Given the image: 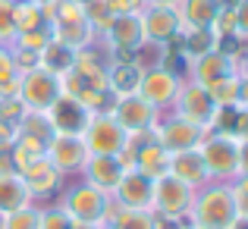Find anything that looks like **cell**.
Segmentation results:
<instances>
[{
    "instance_id": "obj_1",
    "label": "cell",
    "mask_w": 248,
    "mask_h": 229,
    "mask_svg": "<svg viewBox=\"0 0 248 229\" xmlns=\"http://www.w3.org/2000/svg\"><path fill=\"white\" fill-rule=\"evenodd\" d=\"M236 220V201H232L230 182H207L195 192L188 223L198 229H230Z\"/></svg>"
},
{
    "instance_id": "obj_2",
    "label": "cell",
    "mask_w": 248,
    "mask_h": 229,
    "mask_svg": "<svg viewBox=\"0 0 248 229\" xmlns=\"http://www.w3.org/2000/svg\"><path fill=\"white\" fill-rule=\"evenodd\" d=\"M201 160L207 167L211 182H232L239 176V141L226 132L217 129H207L204 141L198 145Z\"/></svg>"
},
{
    "instance_id": "obj_3",
    "label": "cell",
    "mask_w": 248,
    "mask_h": 229,
    "mask_svg": "<svg viewBox=\"0 0 248 229\" xmlns=\"http://www.w3.org/2000/svg\"><path fill=\"white\" fill-rule=\"evenodd\" d=\"M79 138H82V145L88 148L91 157H120L132 145V138L123 132L120 122L110 113H91Z\"/></svg>"
},
{
    "instance_id": "obj_4",
    "label": "cell",
    "mask_w": 248,
    "mask_h": 229,
    "mask_svg": "<svg viewBox=\"0 0 248 229\" xmlns=\"http://www.w3.org/2000/svg\"><path fill=\"white\" fill-rule=\"evenodd\" d=\"M110 116L120 122V129L129 138H145V135H151V129L157 126L160 110H154L151 104L139 94H126V97H116L113 101Z\"/></svg>"
},
{
    "instance_id": "obj_5",
    "label": "cell",
    "mask_w": 248,
    "mask_h": 229,
    "mask_svg": "<svg viewBox=\"0 0 248 229\" xmlns=\"http://www.w3.org/2000/svg\"><path fill=\"white\" fill-rule=\"evenodd\" d=\"M179 88H182V76L157 63V66H145V69H141L139 91H135V94L145 97L154 110H164V107H173V104H176Z\"/></svg>"
},
{
    "instance_id": "obj_6",
    "label": "cell",
    "mask_w": 248,
    "mask_h": 229,
    "mask_svg": "<svg viewBox=\"0 0 248 229\" xmlns=\"http://www.w3.org/2000/svg\"><path fill=\"white\" fill-rule=\"evenodd\" d=\"M60 207L73 220H79V223H104L107 207H110V195L101 192V188H94L91 182H79V185H73L66 192V198H63Z\"/></svg>"
},
{
    "instance_id": "obj_7",
    "label": "cell",
    "mask_w": 248,
    "mask_h": 229,
    "mask_svg": "<svg viewBox=\"0 0 248 229\" xmlns=\"http://www.w3.org/2000/svg\"><path fill=\"white\" fill-rule=\"evenodd\" d=\"M207 129L195 126V122L182 120V116H164L157 120V126L151 129V138L157 141L160 148H167L170 154H179V151H192L204 141Z\"/></svg>"
},
{
    "instance_id": "obj_8",
    "label": "cell",
    "mask_w": 248,
    "mask_h": 229,
    "mask_svg": "<svg viewBox=\"0 0 248 229\" xmlns=\"http://www.w3.org/2000/svg\"><path fill=\"white\" fill-rule=\"evenodd\" d=\"M195 201V188H188L186 182L173 179V176H164V179L154 182V198H151V211L164 220H179L188 217Z\"/></svg>"
},
{
    "instance_id": "obj_9",
    "label": "cell",
    "mask_w": 248,
    "mask_h": 229,
    "mask_svg": "<svg viewBox=\"0 0 248 229\" xmlns=\"http://www.w3.org/2000/svg\"><path fill=\"white\" fill-rule=\"evenodd\" d=\"M173 107H176V116H182V120L195 122V126H201V129H211L214 120H217V104H214L211 91L201 88V85H195L192 78L182 82Z\"/></svg>"
},
{
    "instance_id": "obj_10",
    "label": "cell",
    "mask_w": 248,
    "mask_h": 229,
    "mask_svg": "<svg viewBox=\"0 0 248 229\" xmlns=\"http://www.w3.org/2000/svg\"><path fill=\"white\" fill-rule=\"evenodd\" d=\"M141 16V29H145V41L148 44H157V47H164V44L176 41L182 31V22H179V13H176V6H164V3H145L139 10Z\"/></svg>"
},
{
    "instance_id": "obj_11",
    "label": "cell",
    "mask_w": 248,
    "mask_h": 229,
    "mask_svg": "<svg viewBox=\"0 0 248 229\" xmlns=\"http://www.w3.org/2000/svg\"><path fill=\"white\" fill-rule=\"evenodd\" d=\"M60 97V78L47 69H31V73H22V82H19V101L25 104V110H41L47 113V107Z\"/></svg>"
},
{
    "instance_id": "obj_12",
    "label": "cell",
    "mask_w": 248,
    "mask_h": 229,
    "mask_svg": "<svg viewBox=\"0 0 248 229\" xmlns=\"http://www.w3.org/2000/svg\"><path fill=\"white\" fill-rule=\"evenodd\" d=\"M101 41H107L110 54H139L145 47V29H141L139 13H123L113 16V22L107 25V31L101 35Z\"/></svg>"
},
{
    "instance_id": "obj_13",
    "label": "cell",
    "mask_w": 248,
    "mask_h": 229,
    "mask_svg": "<svg viewBox=\"0 0 248 229\" xmlns=\"http://www.w3.org/2000/svg\"><path fill=\"white\" fill-rule=\"evenodd\" d=\"M88 148L82 145L79 135H54L47 141V160L57 167V173L66 179L69 173H82V167L88 163Z\"/></svg>"
},
{
    "instance_id": "obj_14",
    "label": "cell",
    "mask_w": 248,
    "mask_h": 229,
    "mask_svg": "<svg viewBox=\"0 0 248 229\" xmlns=\"http://www.w3.org/2000/svg\"><path fill=\"white\" fill-rule=\"evenodd\" d=\"M110 198L126 211H151V198H154V182L148 176H141L139 169H126L120 179V185L113 188Z\"/></svg>"
},
{
    "instance_id": "obj_15",
    "label": "cell",
    "mask_w": 248,
    "mask_h": 229,
    "mask_svg": "<svg viewBox=\"0 0 248 229\" xmlns=\"http://www.w3.org/2000/svg\"><path fill=\"white\" fill-rule=\"evenodd\" d=\"M88 116H91V110L85 104L73 101V97H66V94H60L47 107V122L54 129V135H82Z\"/></svg>"
},
{
    "instance_id": "obj_16",
    "label": "cell",
    "mask_w": 248,
    "mask_h": 229,
    "mask_svg": "<svg viewBox=\"0 0 248 229\" xmlns=\"http://www.w3.org/2000/svg\"><path fill=\"white\" fill-rule=\"evenodd\" d=\"M19 179L25 182V188H29L31 201H38V198H50V195L60 192V185H63V176L57 173V167L47 160V154L38 157V160H31L29 167L19 173Z\"/></svg>"
},
{
    "instance_id": "obj_17",
    "label": "cell",
    "mask_w": 248,
    "mask_h": 229,
    "mask_svg": "<svg viewBox=\"0 0 248 229\" xmlns=\"http://www.w3.org/2000/svg\"><path fill=\"white\" fill-rule=\"evenodd\" d=\"M236 73V60H232L230 54H223V50H207V54L195 57L192 60V82L201 85V88H211V85H217L220 78L232 76Z\"/></svg>"
},
{
    "instance_id": "obj_18",
    "label": "cell",
    "mask_w": 248,
    "mask_h": 229,
    "mask_svg": "<svg viewBox=\"0 0 248 229\" xmlns=\"http://www.w3.org/2000/svg\"><path fill=\"white\" fill-rule=\"evenodd\" d=\"M123 173H126V163L120 157H88V163L82 167L85 182H91L94 188H101L107 195H113V188L120 185Z\"/></svg>"
},
{
    "instance_id": "obj_19",
    "label": "cell",
    "mask_w": 248,
    "mask_h": 229,
    "mask_svg": "<svg viewBox=\"0 0 248 229\" xmlns=\"http://www.w3.org/2000/svg\"><path fill=\"white\" fill-rule=\"evenodd\" d=\"M170 176L179 179V182H186V185L195 188V192H198L201 185L211 182V176H207V167H204V160H201L198 148H192V151H179V154L170 157Z\"/></svg>"
},
{
    "instance_id": "obj_20",
    "label": "cell",
    "mask_w": 248,
    "mask_h": 229,
    "mask_svg": "<svg viewBox=\"0 0 248 229\" xmlns=\"http://www.w3.org/2000/svg\"><path fill=\"white\" fill-rule=\"evenodd\" d=\"M223 0H179L176 3V13H179L182 31L188 29H211L214 19H217Z\"/></svg>"
},
{
    "instance_id": "obj_21",
    "label": "cell",
    "mask_w": 248,
    "mask_h": 229,
    "mask_svg": "<svg viewBox=\"0 0 248 229\" xmlns=\"http://www.w3.org/2000/svg\"><path fill=\"white\" fill-rule=\"evenodd\" d=\"M50 38H54L57 44H63V47H69V50H82V47H88V44L97 41V35L88 25V19H79V22H54L50 25Z\"/></svg>"
},
{
    "instance_id": "obj_22",
    "label": "cell",
    "mask_w": 248,
    "mask_h": 229,
    "mask_svg": "<svg viewBox=\"0 0 248 229\" xmlns=\"http://www.w3.org/2000/svg\"><path fill=\"white\" fill-rule=\"evenodd\" d=\"M25 204H35L29 195V188H25V182L19 179V173H6L0 176V217H6V214L19 211V207Z\"/></svg>"
},
{
    "instance_id": "obj_23",
    "label": "cell",
    "mask_w": 248,
    "mask_h": 229,
    "mask_svg": "<svg viewBox=\"0 0 248 229\" xmlns=\"http://www.w3.org/2000/svg\"><path fill=\"white\" fill-rule=\"evenodd\" d=\"M13 25H16V35L22 31H38V29H50L47 10L31 0H13Z\"/></svg>"
},
{
    "instance_id": "obj_24",
    "label": "cell",
    "mask_w": 248,
    "mask_h": 229,
    "mask_svg": "<svg viewBox=\"0 0 248 229\" xmlns=\"http://www.w3.org/2000/svg\"><path fill=\"white\" fill-rule=\"evenodd\" d=\"M19 76L16 60H13V50L6 44H0V97H19Z\"/></svg>"
},
{
    "instance_id": "obj_25",
    "label": "cell",
    "mask_w": 248,
    "mask_h": 229,
    "mask_svg": "<svg viewBox=\"0 0 248 229\" xmlns=\"http://www.w3.org/2000/svg\"><path fill=\"white\" fill-rule=\"evenodd\" d=\"M73 57H76V50L63 47V44H57L54 38H50L47 47L41 50V69H47V73H54V76H63L73 66Z\"/></svg>"
},
{
    "instance_id": "obj_26",
    "label": "cell",
    "mask_w": 248,
    "mask_h": 229,
    "mask_svg": "<svg viewBox=\"0 0 248 229\" xmlns=\"http://www.w3.org/2000/svg\"><path fill=\"white\" fill-rule=\"evenodd\" d=\"M19 135H31V138H38V141H50L54 138V129H50V122H47V113H41V110H25L22 120H19Z\"/></svg>"
},
{
    "instance_id": "obj_27",
    "label": "cell",
    "mask_w": 248,
    "mask_h": 229,
    "mask_svg": "<svg viewBox=\"0 0 248 229\" xmlns=\"http://www.w3.org/2000/svg\"><path fill=\"white\" fill-rule=\"evenodd\" d=\"M179 38H182L186 54H192V57H201V54H207V50H217V35H214L211 29H188V31H179Z\"/></svg>"
},
{
    "instance_id": "obj_28",
    "label": "cell",
    "mask_w": 248,
    "mask_h": 229,
    "mask_svg": "<svg viewBox=\"0 0 248 229\" xmlns=\"http://www.w3.org/2000/svg\"><path fill=\"white\" fill-rule=\"evenodd\" d=\"M239 76L232 73V76H226V78H220L217 85H211V97H214V104H217V110H226V107H239Z\"/></svg>"
},
{
    "instance_id": "obj_29",
    "label": "cell",
    "mask_w": 248,
    "mask_h": 229,
    "mask_svg": "<svg viewBox=\"0 0 248 229\" xmlns=\"http://www.w3.org/2000/svg\"><path fill=\"white\" fill-rule=\"evenodd\" d=\"M38 217H41V207L25 204L19 211L0 217V229H38Z\"/></svg>"
},
{
    "instance_id": "obj_30",
    "label": "cell",
    "mask_w": 248,
    "mask_h": 229,
    "mask_svg": "<svg viewBox=\"0 0 248 229\" xmlns=\"http://www.w3.org/2000/svg\"><path fill=\"white\" fill-rule=\"evenodd\" d=\"M85 19H88V25L94 29V35L101 38L104 31H107V25L113 22V10H110L104 0H88V3H85Z\"/></svg>"
},
{
    "instance_id": "obj_31",
    "label": "cell",
    "mask_w": 248,
    "mask_h": 229,
    "mask_svg": "<svg viewBox=\"0 0 248 229\" xmlns=\"http://www.w3.org/2000/svg\"><path fill=\"white\" fill-rule=\"evenodd\" d=\"M50 41V29H38V31H22V35L13 38L10 47H22V50H38L41 54Z\"/></svg>"
},
{
    "instance_id": "obj_32",
    "label": "cell",
    "mask_w": 248,
    "mask_h": 229,
    "mask_svg": "<svg viewBox=\"0 0 248 229\" xmlns=\"http://www.w3.org/2000/svg\"><path fill=\"white\" fill-rule=\"evenodd\" d=\"M211 31L217 35V41L220 38H232V35H239L236 31V13H232V6H220V13H217V19H214V25H211Z\"/></svg>"
},
{
    "instance_id": "obj_33",
    "label": "cell",
    "mask_w": 248,
    "mask_h": 229,
    "mask_svg": "<svg viewBox=\"0 0 248 229\" xmlns=\"http://www.w3.org/2000/svg\"><path fill=\"white\" fill-rule=\"evenodd\" d=\"M69 226H73V217L63 207H47L38 217V229H69Z\"/></svg>"
},
{
    "instance_id": "obj_34",
    "label": "cell",
    "mask_w": 248,
    "mask_h": 229,
    "mask_svg": "<svg viewBox=\"0 0 248 229\" xmlns=\"http://www.w3.org/2000/svg\"><path fill=\"white\" fill-rule=\"evenodd\" d=\"M16 38V25H13V0H0V44L10 47Z\"/></svg>"
},
{
    "instance_id": "obj_35",
    "label": "cell",
    "mask_w": 248,
    "mask_h": 229,
    "mask_svg": "<svg viewBox=\"0 0 248 229\" xmlns=\"http://www.w3.org/2000/svg\"><path fill=\"white\" fill-rule=\"evenodd\" d=\"M10 50H13V60H16L19 76L31 73V69H41V54H38V50H22V47H10Z\"/></svg>"
},
{
    "instance_id": "obj_36",
    "label": "cell",
    "mask_w": 248,
    "mask_h": 229,
    "mask_svg": "<svg viewBox=\"0 0 248 229\" xmlns=\"http://www.w3.org/2000/svg\"><path fill=\"white\" fill-rule=\"evenodd\" d=\"M232 138L242 145V141H248V107H236L232 110V122H230V132Z\"/></svg>"
},
{
    "instance_id": "obj_37",
    "label": "cell",
    "mask_w": 248,
    "mask_h": 229,
    "mask_svg": "<svg viewBox=\"0 0 248 229\" xmlns=\"http://www.w3.org/2000/svg\"><path fill=\"white\" fill-rule=\"evenodd\" d=\"M25 113V104L19 97H0V120L6 122H19Z\"/></svg>"
},
{
    "instance_id": "obj_38",
    "label": "cell",
    "mask_w": 248,
    "mask_h": 229,
    "mask_svg": "<svg viewBox=\"0 0 248 229\" xmlns=\"http://www.w3.org/2000/svg\"><path fill=\"white\" fill-rule=\"evenodd\" d=\"M232 13H236L239 38H248V0H236V3H232Z\"/></svg>"
},
{
    "instance_id": "obj_39",
    "label": "cell",
    "mask_w": 248,
    "mask_h": 229,
    "mask_svg": "<svg viewBox=\"0 0 248 229\" xmlns=\"http://www.w3.org/2000/svg\"><path fill=\"white\" fill-rule=\"evenodd\" d=\"M104 3L113 10V16H123V13H139L145 0H104Z\"/></svg>"
},
{
    "instance_id": "obj_40",
    "label": "cell",
    "mask_w": 248,
    "mask_h": 229,
    "mask_svg": "<svg viewBox=\"0 0 248 229\" xmlns=\"http://www.w3.org/2000/svg\"><path fill=\"white\" fill-rule=\"evenodd\" d=\"M230 188H232V201H236V217H248V188H239L232 182Z\"/></svg>"
},
{
    "instance_id": "obj_41",
    "label": "cell",
    "mask_w": 248,
    "mask_h": 229,
    "mask_svg": "<svg viewBox=\"0 0 248 229\" xmlns=\"http://www.w3.org/2000/svg\"><path fill=\"white\" fill-rule=\"evenodd\" d=\"M6 173H16V167H13V145L0 141V176H6Z\"/></svg>"
},
{
    "instance_id": "obj_42",
    "label": "cell",
    "mask_w": 248,
    "mask_h": 229,
    "mask_svg": "<svg viewBox=\"0 0 248 229\" xmlns=\"http://www.w3.org/2000/svg\"><path fill=\"white\" fill-rule=\"evenodd\" d=\"M236 76L242 78V82H248V50H242V54L236 57Z\"/></svg>"
},
{
    "instance_id": "obj_43",
    "label": "cell",
    "mask_w": 248,
    "mask_h": 229,
    "mask_svg": "<svg viewBox=\"0 0 248 229\" xmlns=\"http://www.w3.org/2000/svg\"><path fill=\"white\" fill-rule=\"evenodd\" d=\"M248 173V141H242L239 145V176Z\"/></svg>"
},
{
    "instance_id": "obj_44",
    "label": "cell",
    "mask_w": 248,
    "mask_h": 229,
    "mask_svg": "<svg viewBox=\"0 0 248 229\" xmlns=\"http://www.w3.org/2000/svg\"><path fill=\"white\" fill-rule=\"evenodd\" d=\"M69 229H101V223H79V220H73Z\"/></svg>"
},
{
    "instance_id": "obj_45",
    "label": "cell",
    "mask_w": 248,
    "mask_h": 229,
    "mask_svg": "<svg viewBox=\"0 0 248 229\" xmlns=\"http://www.w3.org/2000/svg\"><path fill=\"white\" fill-rule=\"evenodd\" d=\"M230 229H248V217H236L232 220V226Z\"/></svg>"
},
{
    "instance_id": "obj_46",
    "label": "cell",
    "mask_w": 248,
    "mask_h": 229,
    "mask_svg": "<svg viewBox=\"0 0 248 229\" xmlns=\"http://www.w3.org/2000/svg\"><path fill=\"white\" fill-rule=\"evenodd\" d=\"M145 3H164V6H176L179 0H145Z\"/></svg>"
},
{
    "instance_id": "obj_47",
    "label": "cell",
    "mask_w": 248,
    "mask_h": 229,
    "mask_svg": "<svg viewBox=\"0 0 248 229\" xmlns=\"http://www.w3.org/2000/svg\"><path fill=\"white\" fill-rule=\"evenodd\" d=\"M31 3H38V6H54L57 0H31Z\"/></svg>"
},
{
    "instance_id": "obj_48",
    "label": "cell",
    "mask_w": 248,
    "mask_h": 229,
    "mask_svg": "<svg viewBox=\"0 0 248 229\" xmlns=\"http://www.w3.org/2000/svg\"><path fill=\"white\" fill-rule=\"evenodd\" d=\"M186 229H198V226H192V223H188V226H186Z\"/></svg>"
},
{
    "instance_id": "obj_49",
    "label": "cell",
    "mask_w": 248,
    "mask_h": 229,
    "mask_svg": "<svg viewBox=\"0 0 248 229\" xmlns=\"http://www.w3.org/2000/svg\"><path fill=\"white\" fill-rule=\"evenodd\" d=\"M79 3H88V0H79Z\"/></svg>"
}]
</instances>
